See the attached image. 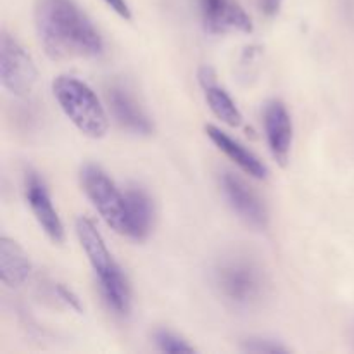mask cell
<instances>
[{
	"mask_svg": "<svg viewBox=\"0 0 354 354\" xmlns=\"http://www.w3.org/2000/svg\"><path fill=\"white\" fill-rule=\"evenodd\" d=\"M35 28L45 54L54 61L95 59L104 40L76 0H37Z\"/></svg>",
	"mask_w": 354,
	"mask_h": 354,
	"instance_id": "cell-1",
	"label": "cell"
},
{
	"mask_svg": "<svg viewBox=\"0 0 354 354\" xmlns=\"http://www.w3.org/2000/svg\"><path fill=\"white\" fill-rule=\"evenodd\" d=\"M76 235L95 273L104 303L118 317H128L131 311L130 282L107 249L102 234L92 220L82 216L76 220Z\"/></svg>",
	"mask_w": 354,
	"mask_h": 354,
	"instance_id": "cell-2",
	"label": "cell"
},
{
	"mask_svg": "<svg viewBox=\"0 0 354 354\" xmlns=\"http://www.w3.org/2000/svg\"><path fill=\"white\" fill-rule=\"evenodd\" d=\"M213 283L221 299L237 310H249L261 303L268 287L258 259L241 251L223 254L214 263Z\"/></svg>",
	"mask_w": 354,
	"mask_h": 354,
	"instance_id": "cell-3",
	"label": "cell"
},
{
	"mask_svg": "<svg viewBox=\"0 0 354 354\" xmlns=\"http://www.w3.org/2000/svg\"><path fill=\"white\" fill-rule=\"evenodd\" d=\"M52 93L64 116L85 137L102 138L109 130V116L97 93L76 76L61 75L52 82Z\"/></svg>",
	"mask_w": 354,
	"mask_h": 354,
	"instance_id": "cell-4",
	"label": "cell"
},
{
	"mask_svg": "<svg viewBox=\"0 0 354 354\" xmlns=\"http://www.w3.org/2000/svg\"><path fill=\"white\" fill-rule=\"evenodd\" d=\"M80 182L85 196L106 225L116 234L124 235L127 228V197L109 175L97 165H85L80 171Z\"/></svg>",
	"mask_w": 354,
	"mask_h": 354,
	"instance_id": "cell-5",
	"label": "cell"
},
{
	"mask_svg": "<svg viewBox=\"0 0 354 354\" xmlns=\"http://www.w3.org/2000/svg\"><path fill=\"white\" fill-rule=\"evenodd\" d=\"M37 66L26 48L3 31L0 38V82L9 93L24 97L37 83Z\"/></svg>",
	"mask_w": 354,
	"mask_h": 354,
	"instance_id": "cell-6",
	"label": "cell"
},
{
	"mask_svg": "<svg viewBox=\"0 0 354 354\" xmlns=\"http://www.w3.org/2000/svg\"><path fill=\"white\" fill-rule=\"evenodd\" d=\"M220 187L228 206L241 220L258 230H265L268 227V209L265 203L241 176L232 171H223L220 175Z\"/></svg>",
	"mask_w": 354,
	"mask_h": 354,
	"instance_id": "cell-7",
	"label": "cell"
},
{
	"mask_svg": "<svg viewBox=\"0 0 354 354\" xmlns=\"http://www.w3.org/2000/svg\"><path fill=\"white\" fill-rule=\"evenodd\" d=\"M201 21L209 33H252L254 26L237 0H196Z\"/></svg>",
	"mask_w": 354,
	"mask_h": 354,
	"instance_id": "cell-8",
	"label": "cell"
},
{
	"mask_svg": "<svg viewBox=\"0 0 354 354\" xmlns=\"http://www.w3.org/2000/svg\"><path fill=\"white\" fill-rule=\"evenodd\" d=\"M24 197H26L28 206L44 234L54 244H62L64 242V225L55 211L44 178L38 173L28 171L24 176Z\"/></svg>",
	"mask_w": 354,
	"mask_h": 354,
	"instance_id": "cell-9",
	"label": "cell"
},
{
	"mask_svg": "<svg viewBox=\"0 0 354 354\" xmlns=\"http://www.w3.org/2000/svg\"><path fill=\"white\" fill-rule=\"evenodd\" d=\"M263 127L268 149L279 165L286 166L292 149V118L282 100H268L263 109Z\"/></svg>",
	"mask_w": 354,
	"mask_h": 354,
	"instance_id": "cell-10",
	"label": "cell"
},
{
	"mask_svg": "<svg viewBox=\"0 0 354 354\" xmlns=\"http://www.w3.org/2000/svg\"><path fill=\"white\" fill-rule=\"evenodd\" d=\"M107 104L116 123L124 130L135 135H151L154 131L151 118L145 114L127 86L111 85L107 88Z\"/></svg>",
	"mask_w": 354,
	"mask_h": 354,
	"instance_id": "cell-11",
	"label": "cell"
},
{
	"mask_svg": "<svg viewBox=\"0 0 354 354\" xmlns=\"http://www.w3.org/2000/svg\"><path fill=\"white\" fill-rule=\"evenodd\" d=\"M206 135L209 137V140L227 156L230 161H234L245 175L252 176L256 180H265L268 176V168H266L265 162L258 158L252 151H249L245 145H242L241 142L232 138L230 135L225 133L223 130H220L214 124H207L206 127Z\"/></svg>",
	"mask_w": 354,
	"mask_h": 354,
	"instance_id": "cell-12",
	"label": "cell"
},
{
	"mask_svg": "<svg viewBox=\"0 0 354 354\" xmlns=\"http://www.w3.org/2000/svg\"><path fill=\"white\" fill-rule=\"evenodd\" d=\"M127 197V228L124 235L133 241H144L154 227V203L151 196L140 187H130L124 190Z\"/></svg>",
	"mask_w": 354,
	"mask_h": 354,
	"instance_id": "cell-13",
	"label": "cell"
},
{
	"mask_svg": "<svg viewBox=\"0 0 354 354\" xmlns=\"http://www.w3.org/2000/svg\"><path fill=\"white\" fill-rule=\"evenodd\" d=\"M199 82L201 86L204 90V97H206V102L209 106V109L213 111L214 116L218 120L223 121L228 127H241L242 124V113L237 107L235 100L228 95L227 90L223 86L218 85L216 75H214L213 68L209 66H204L199 71Z\"/></svg>",
	"mask_w": 354,
	"mask_h": 354,
	"instance_id": "cell-14",
	"label": "cell"
},
{
	"mask_svg": "<svg viewBox=\"0 0 354 354\" xmlns=\"http://www.w3.org/2000/svg\"><path fill=\"white\" fill-rule=\"evenodd\" d=\"M30 256L24 252V249L16 241L3 235L0 239V279L2 283L9 289H17L31 275Z\"/></svg>",
	"mask_w": 354,
	"mask_h": 354,
	"instance_id": "cell-15",
	"label": "cell"
},
{
	"mask_svg": "<svg viewBox=\"0 0 354 354\" xmlns=\"http://www.w3.org/2000/svg\"><path fill=\"white\" fill-rule=\"evenodd\" d=\"M154 342L158 346L159 351L162 353H194V346H190L189 342L183 337H180L178 334L171 330H166V328H161V330H156L154 334Z\"/></svg>",
	"mask_w": 354,
	"mask_h": 354,
	"instance_id": "cell-16",
	"label": "cell"
},
{
	"mask_svg": "<svg viewBox=\"0 0 354 354\" xmlns=\"http://www.w3.org/2000/svg\"><path fill=\"white\" fill-rule=\"evenodd\" d=\"M241 349L244 353H268V354H283L289 353V348L283 346L282 342L275 341V339L266 337H249L244 339L241 344Z\"/></svg>",
	"mask_w": 354,
	"mask_h": 354,
	"instance_id": "cell-17",
	"label": "cell"
},
{
	"mask_svg": "<svg viewBox=\"0 0 354 354\" xmlns=\"http://www.w3.org/2000/svg\"><path fill=\"white\" fill-rule=\"evenodd\" d=\"M55 292H57V296L61 297L62 301H64L66 304H68L71 310L78 311V313H82L83 311V306H82V301H80V297L76 296L75 290L69 289L68 286H64V283H57L55 286Z\"/></svg>",
	"mask_w": 354,
	"mask_h": 354,
	"instance_id": "cell-18",
	"label": "cell"
},
{
	"mask_svg": "<svg viewBox=\"0 0 354 354\" xmlns=\"http://www.w3.org/2000/svg\"><path fill=\"white\" fill-rule=\"evenodd\" d=\"M104 2H106L120 17H123V19L127 21L131 19V9L130 6H128L127 0H104Z\"/></svg>",
	"mask_w": 354,
	"mask_h": 354,
	"instance_id": "cell-19",
	"label": "cell"
},
{
	"mask_svg": "<svg viewBox=\"0 0 354 354\" xmlns=\"http://www.w3.org/2000/svg\"><path fill=\"white\" fill-rule=\"evenodd\" d=\"M259 7H261V10L265 16L273 17L280 12L282 0H259Z\"/></svg>",
	"mask_w": 354,
	"mask_h": 354,
	"instance_id": "cell-20",
	"label": "cell"
}]
</instances>
